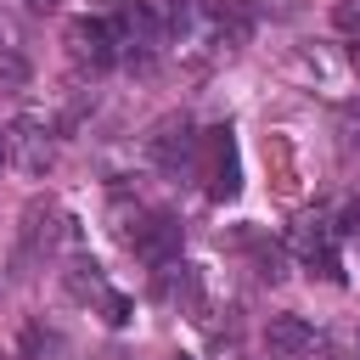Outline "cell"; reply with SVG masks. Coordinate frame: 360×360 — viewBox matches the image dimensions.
<instances>
[{"label":"cell","instance_id":"obj_6","mask_svg":"<svg viewBox=\"0 0 360 360\" xmlns=\"http://www.w3.org/2000/svg\"><path fill=\"white\" fill-rule=\"evenodd\" d=\"M68 292H73L79 304H96L107 326H124V321H129V298H124L118 287H107V276H101L90 259H73V264H68Z\"/></svg>","mask_w":360,"mask_h":360},{"label":"cell","instance_id":"obj_12","mask_svg":"<svg viewBox=\"0 0 360 360\" xmlns=\"http://www.w3.org/2000/svg\"><path fill=\"white\" fill-rule=\"evenodd\" d=\"M343 129H349V135H343V146L354 152V141H360V112H343Z\"/></svg>","mask_w":360,"mask_h":360},{"label":"cell","instance_id":"obj_17","mask_svg":"<svg viewBox=\"0 0 360 360\" xmlns=\"http://www.w3.org/2000/svg\"><path fill=\"white\" fill-rule=\"evenodd\" d=\"M118 360H129V354H118Z\"/></svg>","mask_w":360,"mask_h":360},{"label":"cell","instance_id":"obj_4","mask_svg":"<svg viewBox=\"0 0 360 360\" xmlns=\"http://www.w3.org/2000/svg\"><path fill=\"white\" fill-rule=\"evenodd\" d=\"M62 39H68V56L79 68H90V73H101V68H112L124 56V39H118V28L107 17H73Z\"/></svg>","mask_w":360,"mask_h":360},{"label":"cell","instance_id":"obj_15","mask_svg":"<svg viewBox=\"0 0 360 360\" xmlns=\"http://www.w3.org/2000/svg\"><path fill=\"white\" fill-rule=\"evenodd\" d=\"M51 6H56V0H28V11H51Z\"/></svg>","mask_w":360,"mask_h":360},{"label":"cell","instance_id":"obj_8","mask_svg":"<svg viewBox=\"0 0 360 360\" xmlns=\"http://www.w3.org/2000/svg\"><path fill=\"white\" fill-rule=\"evenodd\" d=\"M208 22L225 45H242L259 22V0H208Z\"/></svg>","mask_w":360,"mask_h":360},{"label":"cell","instance_id":"obj_10","mask_svg":"<svg viewBox=\"0 0 360 360\" xmlns=\"http://www.w3.org/2000/svg\"><path fill=\"white\" fill-rule=\"evenodd\" d=\"M11 146H17L22 169H28V174H39V169L51 163V124H45V129H39V124H22V129H11Z\"/></svg>","mask_w":360,"mask_h":360},{"label":"cell","instance_id":"obj_5","mask_svg":"<svg viewBox=\"0 0 360 360\" xmlns=\"http://www.w3.org/2000/svg\"><path fill=\"white\" fill-rule=\"evenodd\" d=\"M124 242L146 264H174L180 259V219L163 208H146V214H135V231H124Z\"/></svg>","mask_w":360,"mask_h":360},{"label":"cell","instance_id":"obj_9","mask_svg":"<svg viewBox=\"0 0 360 360\" xmlns=\"http://www.w3.org/2000/svg\"><path fill=\"white\" fill-rule=\"evenodd\" d=\"M17 360H73V343H68L56 326H45V321H22V332H17Z\"/></svg>","mask_w":360,"mask_h":360},{"label":"cell","instance_id":"obj_1","mask_svg":"<svg viewBox=\"0 0 360 360\" xmlns=\"http://www.w3.org/2000/svg\"><path fill=\"white\" fill-rule=\"evenodd\" d=\"M197 180L214 202H231L242 191V158H236V135L231 124H214V129H197Z\"/></svg>","mask_w":360,"mask_h":360},{"label":"cell","instance_id":"obj_2","mask_svg":"<svg viewBox=\"0 0 360 360\" xmlns=\"http://www.w3.org/2000/svg\"><path fill=\"white\" fill-rule=\"evenodd\" d=\"M338 225L332 219H321V214H304L298 225H292V253H298V264L309 270V276H321V281H332V287H343V253H338Z\"/></svg>","mask_w":360,"mask_h":360},{"label":"cell","instance_id":"obj_3","mask_svg":"<svg viewBox=\"0 0 360 360\" xmlns=\"http://www.w3.org/2000/svg\"><path fill=\"white\" fill-rule=\"evenodd\" d=\"M141 152H146V163L163 169V174L191 169V163H197V129H191V118H186V112H163V118L141 135Z\"/></svg>","mask_w":360,"mask_h":360},{"label":"cell","instance_id":"obj_7","mask_svg":"<svg viewBox=\"0 0 360 360\" xmlns=\"http://www.w3.org/2000/svg\"><path fill=\"white\" fill-rule=\"evenodd\" d=\"M315 349H321V338H315V326L304 315H270V326H264V360H309Z\"/></svg>","mask_w":360,"mask_h":360},{"label":"cell","instance_id":"obj_14","mask_svg":"<svg viewBox=\"0 0 360 360\" xmlns=\"http://www.w3.org/2000/svg\"><path fill=\"white\" fill-rule=\"evenodd\" d=\"M6 158H11V129H0V169H6Z\"/></svg>","mask_w":360,"mask_h":360},{"label":"cell","instance_id":"obj_16","mask_svg":"<svg viewBox=\"0 0 360 360\" xmlns=\"http://www.w3.org/2000/svg\"><path fill=\"white\" fill-rule=\"evenodd\" d=\"M174 360H191V354H174Z\"/></svg>","mask_w":360,"mask_h":360},{"label":"cell","instance_id":"obj_13","mask_svg":"<svg viewBox=\"0 0 360 360\" xmlns=\"http://www.w3.org/2000/svg\"><path fill=\"white\" fill-rule=\"evenodd\" d=\"M309 360H360V354H343V349H315Z\"/></svg>","mask_w":360,"mask_h":360},{"label":"cell","instance_id":"obj_11","mask_svg":"<svg viewBox=\"0 0 360 360\" xmlns=\"http://www.w3.org/2000/svg\"><path fill=\"white\" fill-rule=\"evenodd\" d=\"M338 231H343V236H360V197H349V202H343V214H338Z\"/></svg>","mask_w":360,"mask_h":360}]
</instances>
